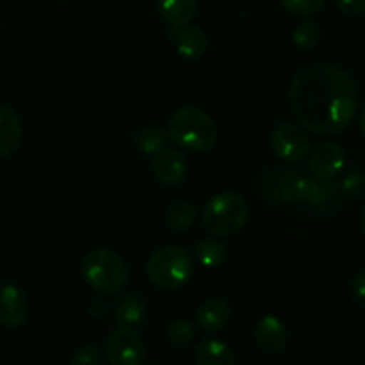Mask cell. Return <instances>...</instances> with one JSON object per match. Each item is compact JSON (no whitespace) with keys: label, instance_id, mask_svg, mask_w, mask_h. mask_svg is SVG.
<instances>
[{"label":"cell","instance_id":"obj_1","mask_svg":"<svg viewBox=\"0 0 365 365\" xmlns=\"http://www.w3.org/2000/svg\"><path fill=\"white\" fill-rule=\"evenodd\" d=\"M289 103L299 125L317 135H337L353 123L359 89L351 75L331 63H312L294 75Z\"/></svg>","mask_w":365,"mask_h":365},{"label":"cell","instance_id":"obj_2","mask_svg":"<svg viewBox=\"0 0 365 365\" xmlns=\"http://www.w3.org/2000/svg\"><path fill=\"white\" fill-rule=\"evenodd\" d=\"M168 139L191 152H207L217 141V127L212 118L200 107L175 110L166 128Z\"/></svg>","mask_w":365,"mask_h":365},{"label":"cell","instance_id":"obj_3","mask_svg":"<svg viewBox=\"0 0 365 365\" xmlns=\"http://www.w3.org/2000/svg\"><path fill=\"white\" fill-rule=\"evenodd\" d=\"M195 273V257L177 245L155 250L146 264V274L155 287L163 291H178Z\"/></svg>","mask_w":365,"mask_h":365},{"label":"cell","instance_id":"obj_4","mask_svg":"<svg viewBox=\"0 0 365 365\" xmlns=\"http://www.w3.org/2000/svg\"><path fill=\"white\" fill-rule=\"evenodd\" d=\"M81 273L89 287L106 294L120 292L128 280V267L125 260L116 252L107 248H96L86 253Z\"/></svg>","mask_w":365,"mask_h":365},{"label":"cell","instance_id":"obj_5","mask_svg":"<svg viewBox=\"0 0 365 365\" xmlns=\"http://www.w3.org/2000/svg\"><path fill=\"white\" fill-rule=\"evenodd\" d=\"M202 221L210 234L230 237L248 225L250 207L235 192H220L205 203Z\"/></svg>","mask_w":365,"mask_h":365},{"label":"cell","instance_id":"obj_6","mask_svg":"<svg viewBox=\"0 0 365 365\" xmlns=\"http://www.w3.org/2000/svg\"><path fill=\"white\" fill-rule=\"evenodd\" d=\"M106 356L110 365H141L145 360V344L138 331L118 327L107 337Z\"/></svg>","mask_w":365,"mask_h":365},{"label":"cell","instance_id":"obj_7","mask_svg":"<svg viewBox=\"0 0 365 365\" xmlns=\"http://www.w3.org/2000/svg\"><path fill=\"white\" fill-rule=\"evenodd\" d=\"M271 148L274 155L285 163H302L310 153V141L302 128L294 125H278L271 135Z\"/></svg>","mask_w":365,"mask_h":365},{"label":"cell","instance_id":"obj_8","mask_svg":"<svg viewBox=\"0 0 365 365\" xmlns=\"http://www.w3.org/2000/svg\"><path fill=\"white\" fill-rule=\"evenodd\" d=\"M346 153L339 143L324 141L319 143L316 148L310 152L309 168L314 177L319 180H331L339 171L344 168Z\"/></svg>","mask_w":365,"mask_h":365},{"label":"cell","instance_id":"obj_9","mask_svg":"<svg viewBox=\"0 0 365 365\" xmlns=\"http://www.w3.org/2000/svg\"><path fill=\"white\" fill-rule=\"evenodd\" d=\"M152 171L163 184H180L187 173V163L178 150L164 146L152 155Z\"/></svg>","mask_w":365,"mask_h":365},{"label":"cell","instance_id":"obj_10","mask_svg":"<svg viewBox=\"0 0 365 365\" xmlns=\"http://www.w3.org/2000/svg\"><path fill=\"white\" fill-rule=\"evenodd\" d=\"M253 337H255L257 346L264 353L277 355V353L284 351L285 346H287L289 334L285 324L277 316H264L257 321Z\"/></svg>","mask_w":365,"mask_h":365},{"label":"cell","instance_id":"obj_11","mask_svg":"<svg viewBox=\"0 0 365 365\" xmlns=\"http://www.w3.org/2000/svg\"><path fill=\"white\" fill-rule=\"evenodd\" d=\"M29 314V302L24 291L14 285L0 289V324L6 328H18L25 323Z\"/></svg>","mask_w":365,"mask_h":365},{"label":"cell","instance_id":"obj_12","mask_svg":"<svg viewBox=\"0 0 365 365\" xmlns=\"http://www.w3.org/2000/svg\"><path fill=\"white\" fill-rule=\"evenodd\" d=\"M24 141V127L18 114L0 102V157L16 152Z\"/></svg>","mask_w":365,"mask_h":365},{"label":"cell","instance_id":"obj_13","mask_svg":"<svg viewBox=\"0 0 365 365\" xmlns=\"http://www.w3.org/2000/svg\"><path fill=\"white\" fill-rule=\"evenodd\" d=\"M232 309L228 302L221 298H209L198 307L196 310V323L202 330L210 331H221L230 321Z\"/></svg>","mask_w":365,"mask_h":365},{"label":"cell","instance_id":"obj_14","mask_svg":"<svg viewBox=\"0 0 365 365\" xmlns=\"http://www.w3.org/2000/svg\"><path fill=\"white\" fill-rule=\"evenodd\" d=\"M196 365H237V356L234 349L223 341L209 339L198 344L195 351Z\"/></svg>","mask_w":365,"mask_h":365},{"label":"cell","instance_id":"obj_15","mask_svg":"<svg viewBox=\"0 0 365 365\" xmlns=\"http://www.w3.org/2000/svg\"><path fill=\"white\" fill-rule=\"evenodd\" d=\"M146 307L138 296L121 294L114 302V321L118 327L134 328L145 323Z\"/></svg>","mask_w":365,"mask_h":365},{"label":"cell","instance_id":"obj_16","mask_svg":"<svg viewBox=\"0 0 365 365\" xmlns=\"http://www.w3.org/2000/svg\"><path fill=\"white\" fill-rule=\"evenodd\" d=\"M177 50L182 57L185 59H198L203 53L207 52V45H209V39L207 34L196 25H185L178 31L177 39Z\"/></svg>","mask_w":365,"mask_h":365},{"label":"cell","instance_id":"obj_17","mask_svg":"<svg viewBox=\"0 0 365 365\" xmlns=\"http://www.w3.org/2000/svg\"><path fill=\"white\" fill-rule=\"evenodd\" d=\"M296 175L282 170L267 171L262 182V191L267 200L277 203H291V185Z\"/></svg>","mask_w":365,"mask_h":365},{"label":"cell","instance_id":"obj_18","mask_svg":"<svg viewBox=\"0 0 365 365\" xmlns=\"http://www.w3.org/2000/svg\"><path fill=\"white\" fill-rule=\"evenodd\" d=\"M198 0H159L160 16L175 27H184L195 18Z\"/></svg>","mask_w":365,"mask_h":365},{"label":"cell","instance_id":"obj_19","mask_svg":"<svg viewBox=\"0 0 365 365\" xmlns=\"http://www.w3.org/2000/svg\"><path fill=\"white\" fill-rule=\"evenodd\" d=\"M195 257L203 267H220L227 260L228 248L221 239H202L195 246Z\"/></svg>","mask_w":365,"mask_h":365},{"label":"cell","instance_id":"obj_20","mask_svg":"<svg viewBox=\"0 0 365 365\" xmlns=\"http://www.w3.org/2000/svg\"><path fill=\"white\" fill-rule=\"evenodd\" d=\"M196 216V207L191 203L185 202H177L166 210V225L168 228L175 232H185L195 225Z\"/></svg>","mask_w":365,"mask_h":365},{"label":"cell","instance_id":"obj_21","mask_svg":"<svg viewBox=\"0 0 365 365\" xmlns=\"http://www.w3.org/2000/svg\"><path fill=\"white\" fill-rule=\"evenodd\" d=\"M321 25L316 20H307L296 25L292 29V43L298 46L299 50H312L316 48L317 43L321 41Z\"/></svg>","mask_w":365,"mask_h":365},{"label":"cell","instance_id":"obj_22","mask_svg":"<svg viewBox=\"0 0 365 365\" xmlns=\"http://www.w3.org/2000/svg\"><path fill=\"white\" fill-rule=\"evenodd\" d=\"M168 134L160 127H145L138 134V148L146 155H153L166 146Z\"/></svg>","mask_w":365,"mask_h":365},{"label":"cell","instance_id":"obj_23","mask_svg":"<svg viewBox=\"0 0 365 365\" xmlns=\"http://www.w3.org/2000/svg\"><path fill=\"white\" fill-rule=\"evenodd\" d=\"M166 337L175 346H189L195 339V327L187 319H173L168 324Z\"/></svg>","mask_w":365,"mask_h":365},{"label":"cell","instance_id":"obj_24","mask_svg":"<svg viewBox=\"0 0 365 365\" xmlns=\"http://www.w3.org/2000/svg\"><path fill=\"white\" fill-rule=\"evenodd\" d=\"M341 195H344V192H342V189L337 184H334V182H321V195L316 207L323 210V212L324 210H335L341 205Z\"/></svg>","mask_w":365,"mask_h":365},{"label":"cell","instance_id":"obj_25","mask_svg":"<svg viewBox=\"0 0 365 365\" xmlns=\"http://www.w3.org/2000/svg\"><path fill=\"white\" fill-rule=\"evenodd\" d=\"M282 6L296 16H310L323 9L327 0H280Z\"/></svg>","mask_w":365,"mask_h":365},{"label":"cell","instance_id":"obj_26","mask_svg":"<svg viewBox=\"0 0 365 365\" xmlns=\"http://www.w3.org/2000/svg\"><path fill=\"white\" fill-rule=\"evenodd\" d=\"M342 192L353 200L365 198V173L364 171H351L344 177L341 184Z\"/></svg>","mask_w":365,"mask_h":365},{"label":"cell","instance_id":"obj_27","mask_svg":"<svg viewBox=\"0 0 365 365\" xmlns=\"http://www.w3.org/2000/svg\"><path fill=\"white\" fill-rule=\"evenodd\" d=\"M102 353L95 346H84L73 355L71 365H102Z\"/></svg>","mask_w":365,"mask_h":365},{"label":"cell","instance_id":"obj_28","mask_svg":"<svg viewBox=\"0 0 365 365\" xmlns=\"http://www.w3.org/2000/svg\"><path fill=\"white\" fill-rule=\"evenodd\" d=\"M335 6L346 16H360L365 13V0H335Z\"/></svg>","mask_w":365,"mask_h":365},{"label":"cell","instance_id":"obj_29","mask_svg":"<svg viewBox=\"0 0 365 365\" xmlns=\"http://www.w3.org/2000/svg\"><path fill=\"white\" fill-rule=\"evenodd\" d=\"M351 292L353 298L360 303V305L365 307V273L356 274L355 280L351 284Z\"/></svg>","mask_w":365,"mask_h":365},{"label":"cell","instance_id":"obj_30","mask_svg":"<svg viewBox=\"0 0 365 365\" xmlns=\"http://www.w3.org/2000/svg\"><path fill=\"white\" fill-rule=\"evenodd\" d=\"M360 132H362V135L365 138V110L362 113V116H360Z\"/></svg>","mask_w":365,"mask_h":365},{"label":"cell","instance_id":"obj_31","mask_svg":"<svg viewBox=\"0 0 365 365\" xmlns=\"http://www.w3.org/2000/svg\"><path fill=\"white\" fill-rule=\"evenodd\" d=\"M362 230L365 232V209H364V212H362Z\"/></svg>","mask_w":365,"mask_h":365}]
</instances>
